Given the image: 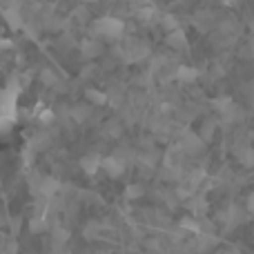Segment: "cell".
I'll list each match as a JSON object with an SVG mask.
<instances>
[{"mask_svg":"<svg viewBox=\"0 0 254 254\" xmlns=\"http://www.w3.org/2000/svg\"><path fill=\"white\" fill-rule=\"evenodd\" d=\"M94 29H96V34L105 36V38H119V36H123L125 25L119 18H101V20H96Z\"/></svg>","mask_w":254,"mask_h":254,"instance_id":"6da1fadb","label":"cell"},{"mask_svg":"<svg viewBox=\"0 0 254 254\" xmlns=\"http://www.w3.org/2000/svg\"><path fill=\"white\" fill-rule=\"evenodd\" d=\"M2 16H4V20L9 22V27H11V29H20L22 20H20V11H18L16 7H9V9H4V11H2Z\"/></svg>","mask_w":254,"mask_h":254,"instance_id":"7a4b0ae2","label":"cell"},{"mask_svg":"<svg viewBox=\"0 0 254 254\" xmlns=\"http://www.w3.org/2000/svg\"><path fill=\"white\" fill-rule=\"evenodd\" d=\"M167 45H172L174 49L185 47V34L181 29H172L170 36H167Z\"/></svg>","mask_w":254,"mask_h":254,"instance_id":"3957f363","label":"cell"},{"mask_svg":"<svg viewBox=\"0 0 254 254\" xmlns=\"http://www.w3.org/2000/svg\"><path fill=\"white\" fill-rule=\"evenodd\" d=\"M83 52H85V56H96V54L101 52V47H98L96 43H85Z\"/></svg>","mask_w":254,"mask_h":254,"instance_id":"277c9868","label":"cell"},{"mask_svg":"<svg viewBox=\"0 0 254 254\" xmlns=\"http://www.w3.org/2000/svg\"><path fill=\"white\" fill-rule=\"evenodd\" d=\"M163 22H165V27H167V29H179V22H176L174 20V16H165V20H163Z\"/></svg>","mask_w":254,"mask_h":254,"instance_id":"5b68a950","label":"cell"},{"mask_svg":"<svg viewBox=\"0 0 254 254\" xmlns=\"http://www.w3.org/2000/svg\"><path fill=\"white\" fill-rule=\"evenodd\" d=\"M96 158H94V161H89V158H87V161H83V165L85 167H87V172H94V167H96Z\"/></svg>","mask_w":254,"mask_h":254,"instance_id":"8992f818","label":"cell"}]
</instances>
